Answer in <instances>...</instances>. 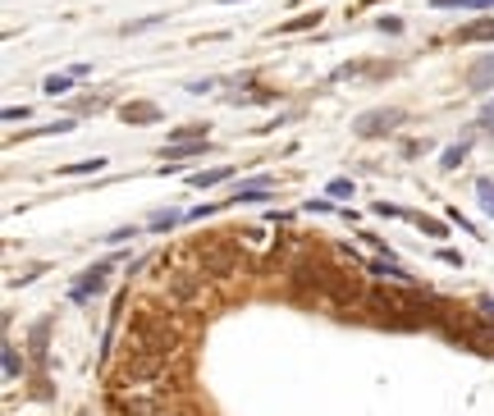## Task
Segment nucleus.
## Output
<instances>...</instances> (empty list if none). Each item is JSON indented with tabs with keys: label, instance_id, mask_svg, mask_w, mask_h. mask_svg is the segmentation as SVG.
<instances>
[{
	"label": "nucleus",
	"instance_id": "obj_28",
	"mask_svg": "<svg viewBox=\"0 0 494 416\" xmlns=\"http://www.w3.org/2000/svg\"><path fill=\"white\" fill-rule=\"evenodd\" d=\"M220 5H234V0H220Z\"/></svg>",
	"mask_w": 494,
	"mask_h": 416
},
{
	"label": "nucleus",
	"instance_id": "obj_18",
	"mask_svg": "<svg viewBox=\"0 0 494 416\" xmlns=\"http://www.w3.org/2000/svg\"><path fill=\"white\" fill-rule=\"evenodd\" d=\"M178 220H183V215H178V211H174V206H169V211H156V215H152V220H147V229H174V225H178Z\"/></svg>",
	"mask_w": 494,
	"mask_h": 416
},
{
	"label": "nucleus",
	"instance_id": "obj_21",
	"mask_svg": "<svg viewBox=\"0 0 494 416\" xmlns=\"http://www.w3.org/2000/svg\"><path fill=\"white\" fill-rule=\"evenodd\" d=\"M5 379H19V353H14V343H5Z\"/></svg>",
	"mask_w": 494,
	"mask_h": 416
},
{
	"label": "nucleus",
	"instance_id": "obj_15",
	"mask_svg": "<svg viewBox=\"0 0 494 416\" xmlns=\"http://www.w3.org/2000/svg\"><path fill=\"white\" fill-rule=\"evenodd\" d=\"M435 10H490L494 0H431Z\"/></svg>",
	"mask_w": 494,
	"mask_h": 416
},
{
	"label": "nucleus",
	"instance_id": "obj_6",
	"mask_svg": "<svg viewBox=\"0 0 494 416\" xmlns=\"http://www.w3.org/2000/svg\"><path fill=\"white\" fill-rule=\"evenodd\" d=\"M105 270H114V265H110V261L92 265V270H88L83 279H74V289H69V298H74V302H88L92 293H101V289H105Z\"/></svg>",
	"mask_w": 494,
	"mask_h": 416
},
{
	"label": "nucleus",
	"instance_id": "obj_27",
	"mask_svg": "<svg viewBox=\"0 0 494 416\" xmlns=\"http://www.w3.org/2000/svg\"><path fill=\"white\" fill-rule=\"evenodd\" d=\"M5 119H10V124H19V119H28V105H10V110H5Z\"/></svg>",
	"mask_w": 494,
	"mask_h": 416
},
{
	"label": "nucleus",
	"instance_id": "obj_14",
	"mask_svg": "<svg viewBox=\"0 0 494 416\" xmlns=\"http://www.w3.org/2000/svg\"><path fill=\"white\" fill-rule=\"evenodd\" d=\"M105 169V156H96V160H74V165H64L60 174H101Z\"/></svg>",
	"mask_w": 494,
	"mask_h": 416
},
{
	"label": "nucleus",
	"instance_id": "obj_2",
	"mask_svg": "<svg viewBox=\"0 0 494 416\" xmlns=\"http://www.w3.org/2000/svg\"><path fill=\"white\" fill-rule=\"evenodd\" d=\"M426 302L431 298L412 289H371L367 320L389 325V329H417V325H426Z\"/></svg>",
	"mask_w": 494,
	"mask_h": 416
},
{
	"label": "nucleus",
	"instance_id": "obj_19",
	"mask_svg": "<svg viewBox=\"0 0 494 416\" xmlns=\"http://www.w3.org/2000/svg\"><path fill=\"white\" fill-rule=\"evenodd\" d=\"M476 197H481V211L494 215V178H481V183H476Z\"/></svg>",
	"mask_w": 494,
	"mask_h": 416
},
{
	"label": "nucleus",
	"instance_id": "obj_5",
	"mask_svg": "<svg viewBox=\"0 0 494 416\" xmlns=\"http://www.w3.org/2000/svg\"><path fill=\"white\" fill-rule=\"evenodd\" d=\"M398 124H403V110H393V105H389V110H367L353 124V133H357V138H384V133H393Z\"/></svg>",
	"mask_w": 494,
	"mask_h": 416
},
{
	"label": "nucleus",
	"instance_id": "obj_25",
	"mask_svg": "<svg viewBox=\"0 0 494 416\" xmlns=\"http://www.w3.org/2000/svg\"><path fill=\"white\" fill-rule=\"evenodd\" d=\"M211 87H216L211 78H197V83H188V92H192V96H206V92H211Z\"/></svg>",
	"mask_w": 494,
	"mask_h": 416
},
{
	"label": "nucleus",
	"instance_id": "obj_8",
	"mask_svg": "<svg viewBox=\"0 0 494 416\" xmlns=\"http://www.w3.org/2000/svg\"><path fill=\"white\" fill-rule=\"evenodd\" d=\"M467 87H471V92L494 87V51H490V55H481V60L467 69Z\"/></svg>",
	"mask_w": 494,
	"mask_h": 416
},
{
	"label": "nucleus",
	"instance_id": "obj_16",
	"mask_svg": "<svg viewBox=\"0 0 494 416\" xmlns=\"http://www.w3.org/2000/svg\"><path fill=\"white\" fill-rule=\"evenodd\" d=\"M316 23H320V10H311V14H298L289 23H279V32H302V28H316Z\"/></svg>",
	"mask_w": 494,
	"mask_h": 416
},
{
	"label": "nucleus",
	"instance_id": "obj_4",
	"mask_svg": "<svg viewBox=\"0 0 494 416\" xmlns=\"http://www.w3.org/2000/svg\"><path fill=\"white\" fill-rule=\"evenodd\" d=\"M169 298L178 306H202L211 302V279L197 265H178V270H169Z\"/></svg>",
	"mask_w": 494,
	"mask_h": 416
},
{
	"label": "nucleus",
	"instance_id": "obj_1",
	"mask_svg": "<svg viewBox=\"0 0 494 416\" xmlns=\"http://www.w3.org/2000/svg\"><path fill=\"white\" fill-rule=\"evenodd\" d=\"M124 353H147V357H165V362H183L188 357V320L178 311L165 306H138L128 320V339Z\"/></svg>",
	"mask_w": 494,
	"mask_h": 416
},
{
	"label": "nucleus",
	"instance_id": "obj_20",
	"mask_svg": "<svg viewBox=\"0 0 494 416\" xmlns=\"http://www.w3.org/2000/svg\"><path fill=\"white\" fill-rule=\"evenodd\" d=\"M417 225L426 229L431 238H449V225H444V220H426V215H417Z\"/></svg>",
	"mask_w": 494,
	"mask_h": 416
},
{
	"label": "nucleus",
	"instance_id": "obj_7",
	"mask_svg": "<svg viewBox=\"0 0 494 416\" xmlns=\"http://www.w3.org/2000/svg\"><path fill=\"white\" fill-rule=\"evenodd\" d=\"M270 188H275V174H256V178H247V183L234 188V202H266Z\"/></svg>",
	"mask_w": 494,
	"mask_h": 416
},
{
	"label": "nucleus",
	"instance_id": "obj_13",
	"mask_svg": "<svg viewBox=\"0 0 494 416\" xmlns=\"http://www.w3.org/2000/svg\"><path fill=\"white\" fill-rule=\"evenodd\" d=\"M41 87H46V96H64V92H74V74H51Z\"/></svg>",
	"mask_w": 494,
	"mask_h": 416
},
{
	"label": "nucleus",
	"instance_id": "obj_22",
	"mask_svg": "<svg viewBox=\"0 0 494 416\" xmlns=\"http://www.w3.org/2000/svg\"><path fill=\"white\" fill-rule=\"evenodd\" d=\"M142 229L138 225H124V229H114V233H105V242H128V238H138Z\"/></svg>",
	"mask_w": 494,
	"mask_h": 416
},
{
	"label": "nucleus",
	"instance_id": "obj_24",
	"mask_svg": "<svg viewBox=\"0 0 494 416\" xmlns=\"http://www.w3.org/2000/svg\"><path fill=\"white\" fill-rule=\"evenodd\" d=\"M161 23V14H152V19H138V23H124V32H147V28Z\"/></svg>",
	"mask_w": 494,
	"mask_h": 416
},
{
	"label": "nucleus",
	"instance_id": "obj_12",
	"mask_svg": "<svg viewBox=\"0 0 494 416\" xmlns=\"http://www.w3.org/2000/svg\"><path fill=\"white\" fill-rule=\"evenodd\" d=\"M206 142H174V147H165V160H188V156H202Z\"/></svg>",
	"mask_w": 494,
	"mask_h": 416
},
{
	"label": "nucleus",
	"instance_id": "obj_10",
	"mask_svg": "<svg viewBox=\"0 0 494 416\" xmlns=\"http://www.w3.org/2000/svg\"><path fill=\"white\" fill-rule=\"evenodd\" d=\"M453 37H457V41H467V46H471V41H494V19H471V23L457 28Z\"/></svg>",
	"mask_w": 494,
	"mask_h": 416
},
{
	"label": "nucleus",
	"instance_id": "obj_11",
	"mask_svg": "<svg viewBox=\"0 0 494 416\" xmlns=\"http://www.w3.org/2000/svg\"><path fill=\"white\" fill-rule=\"evenodd\" d=\"M229 174H234L229 165H216V169H202V174H192L188 183H192V188H216V183H225Z\"/></svg>",
	"mask_w": 494,
	"mask_h": 416
},
{
	"label": "nucleus",
	"instance_id": "obj_26",
	"mask_svg": "<svg viewBox=\"0 0 494 416\" xmlns=\"http://www.w3.org/2000/svg\"><path fill=\"white\" fill-rule=\"evenodd\" d=\"M481 128H485V133H494V101L481 110Z\"/></svg>",
	"mask_w": 494,
	"mask_h": 416
},
{
	"label": "nucleus",
	"instance_id": "obj_23",
	"mask_svg": "<svg viewBox=\"0 0 494 416\" xmlns=\"http://www.w3.org/2000/svg\"><path fill=\"white\" fill-rule=\"evenodd\" d=\"M325 192H329V197H353V178H334Z\"/></svg>",
	"mask_w": 494,
	"mask_h": 416
},
{
	"label": "nucleus",
	"instance_id": "obj_9",
	"mask_svg": "<svg viewBox=\"0 0 494 416\" xmlns=\"http://www.w3.org/2000/svg\"><path fill=\"white\" fill-rule=\"evenodd\" d=\"M119 114H124V124H156V119H161V105L156 101H128Z\"/></svg>",
	"mask_w": 494,
	"mask_h": 416
},
{
	"label": "nucleus",
	"instance_id": "obj_17",
	"mask_svg": "<svg viewBox=\"0 0 494 416\" xmlns=\"http://www.w3.org/2000/svg\"><path fill=\"white\" fill-rule=\"evenodd\" d=\"M467 152H471V142H453V147H449V152H444V169H457V165L467 160Z\"/></svg>",
	"mask_w": 494,
	"mask_h": 416
},
{
	"label": "nucleus",
	"instance_id": "obj_3",
	"mask_svg": "<svg viewBox=\"0 0 494 416\" xmlns=\"http://www.w3.org/2000/svg\"><path fill=\"white\" fill-rule=\"evenodd\" d=\"M197 256H202V270L211 284H229L247 270V256H243V242L238 238H202L197 242Z\"/></svg>",
	"mask_w": 494,
	"mask_h": 416
}]
</instances>
